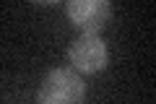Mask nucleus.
<instances>
[{"mask_svg":"<svg viewBox=\"0 0 156 104\" xmlns=\"http://www.w3.org/2000/svg\"><path fill=\"white\" fill-rule=\"evenodd\" d=\"M68 16L76 26H81L83 31L94 34L99 29H104L112 18V5L107 0H70L68 3Z\"/></svg>","mask_w":156,"mask_h":104,"instance_id":"obj_3","label":"nucleus"},{"mask_svg":"<svg viewBox=\"0 0 156 104\" xmlns=\"http://www.w3.org/2000/svg\"><path fill=\"white\" fill-rule=\"evenodd\" d=\"M107 44L101 42L96 34H81L78 39H73L70 44V63L76 68H81L83 73H96L107 65Z\"/></svg>","mask_w":156,"mask_h":104,"instance_id":"obj_2","label":"nucleus"},{"mask_svg":"<svg viewBox=\"0 0 156 104\" xmlns=\"http://www.w3.org/2000/svg\"><path fill=\"white\" fill-rule=\"evenodd\" d=\"M86 86L73 70H50L39 86V104H81Z\"/></svg>","mask_w":156,"mask_h":104,"instance_id":"obj_1","label":"nucleus"}]
</instances>
